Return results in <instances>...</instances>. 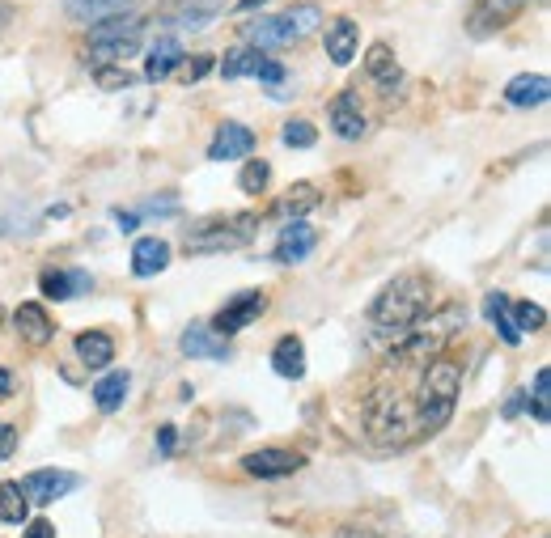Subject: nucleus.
<instances>
[{
    "label": "nucleus",
    "mask_w": 551,
    "mask_h": 538,
    "mask_svg": "<svg viewBox=\"0 0 551 538\" xmlns=\"http://www.w3.org/2000/svg\"><path fill=\"white\" fill-rule=\"evenodd\" d=\"M424 314H433V284H429V276H416V272L399 276L395 284H386V289L373 297V306H369L373 344L390 352Z\"/></svg>",
    "instance_id": "f257e3e1"
},
{
    "label": "nucleus",
    "mask_w": 551,
    "mask_h": 538,
    "mask_svg": "<svg viewBox=\"0 0 551 538\" xmlns=\"http://www.w3.org/2000/svg\"><path fill=\"white\" fill-rule=\"evenodd\" d=\"M420 369H424V378L416 386L412 428H416V437H429L437 428H446V420L454 416L462 369H458V361H450V356H433V361H424Z\"/></svg>",
    "instance_id": "f03ea898"
},
{
    "label": "nucleus",
    "mask_w": 551,
    "mask_h": 538,
    "mask_svg": "<svg viewBox=\"0 0 551 538\" xmlns=\"http://www.w3.org/2000/svg\"><path fill=\"white\" fill-rule=\"evenodd\" d=\"M140 39H145V22H140V17H106V22H94V30H90L85 60L94 68H115L136 56Z\"/></svg>",
    "instance_id": "7ed1b4c3"
},
{
    "label": "nucleus",
    "mask_w": 551,
    "mask_h": 538,
    "mask_svg": "<svg viewBox=\"0 0 551 538\" xmlns=\"http://www.w3.org/2000/svg\"><path fill=\"white\" fill-rule=\"evenodd\" d=\"M259 233L255 212H229V217H208L187 233V255H225V250L246 246Z\"/></svg>",
    "instance_id": "20e7f679"
},
{
    "label": "nucleus",
    "mask_w": 551,
    "mask_h": 538,
    "mask_svg": "<svg viewBox=\"0 0 551 538\" xmlns=\"http://www.w3.org/2000/svg\"><path fill=\"white\" fill-rule=\"evenodd\" d=\"M221 77H225V81L259 77L263 85H280L289 73H284L280 60L263 56V51H255V47H234V51H225V60H221Z\"/></svg>",
    "instance_id": "39448f33"
},
{
    "label": "nucleus",
    "mask_w": 551,
    "mask_h": 538,
    "mask_svg": "<svg viewBox=\"0 0 551 538\" xmlns=\"http://www.w3.org/2000/svg\"><path fill=\"white\" fill-rule=\"evenodd\" d=\"M229 0H162L157 9V22L162 26H179V30H200L212 17L225 13Z\"/></svg>",
    "instance_id": "423d86ee"
},
{
    "label": "nucleus",
    "mask_w": 551,
    "mask_h": 538,
    "mask_svg": "<svg viewBox=\"0 0 551 538\" xmlns=\"http://www.w3.org/2000/svg\"><path fill=\"white\" fill-rule=\"evenodd\" d=\"M263 310H268V293H259V289H251V293H238L234 301H225V310L212 318V331H217L221 339H229V335H238V331H246L255 318H263Z\"/></svg>",
    "instance_id": "0eeeda50"
},
{
    "label": "nucleus",
    "mask_w": 551,
    "mask_h": 538,
    "mask_svg": "<svg viewBox=\"0 0 551 538\" xmlns=\"http://www.w3.org/2000/svg\"><path fill=\"white\" fill-rule=\"evenodd\" d=\"M530 0H475V9H471V34H496V30H505L509 22H518V17L526 13Z\"/></svg>",
    "instance_id": "6e6552de"
},
{
    "label": "nucleus",
    "mask_w": 551,
    "mask_h": 538,
    "mask_svg": "<svg viewBox=\"0 0 551 538\" xmlns=\"http://www.w3.org/2000/svg\"><path fill=\"white\" fill-rule=\"evenodd\" d=\"M17 488H22V496L30 505H56L60 496H68L77 488V475L73 471H34L17 483Z\"/></svg>",
    "instance_id": "1a4fd4ad"
},
{
    "label": "nucleus",
    "mask_w": 551,
    "mask_h": 538,
    "mask_svg": "<svg viewBox=\"0 0 551 538\" xmlns=\"http://www.w3.org/2000/svg\"><path fill=\"white\" fill-rule=\"evenodd\" d=\"M39 289H43L47 301H68V297L90 293L94 289V276L81 272V267H43Z\"/></svg>",
    "instance_id": "9d476101"
},
{
    "label": "nucleus",
    "mask_w": 551,
    "mask_h": 538,
    "mask_svg": "<svg viewBox=\"0 0 551 538\" xmlns=\"http://www.w3.org/2000/svg\"><path fill=\"white\" fill-rule=\"evenodd\" d=\"M301 466H306V458L293 450H255L242 458V471L255 479H284V475H297Z\"/></svg>",
    "instance_id": "9b49d317"
},
{
    "label": "nucleus",
    "mask_w": 551,
    "mask_h": 538,
    "mask_svg": "<svg viewBox=\"0 0 551 538\" xmlns=\"http://www.w3.org/2000/svg\"><path fill=\"white\" fill-rule=\"evenodd\" d=\"M255 149V132L246 128V123H221L217 136H212V145H208V157L212 161H238Z\"/></svg>",
    "instance_id": "f8f14e48"
},
{
    "label": "nucleus",
    "mask_w": 551,
    "mask_h": 538,
    "mask_svg": "<svg viewBox=\"0 0 551 538\" xmlns=\"http://www.w3.org/2000/svg\"><path fill=\"white\" fill-rule=\"evenodd\" d=\"M314 242H318V233L306 225V221H289L280 229V242H276V250H272V259L276 263H301L314 250Z\"/></svg>",
    "instance_id": "ddd939ff"
},
{
    "label": "nucleus",
    "mask_w": 551,
    "mask_h": 538,
    "mask_svg": "<svg viewBox=\"0 0 551 538\" xmlns=\"http://www.w3.org/2000/svg\"><path fill=\"white\" fill-rule=\"evenodd\" d=\"M13 327L30 348H43L47 339L56 335V327H51V318H47V310L39 306V301H22V306L13 310Z\"/></svg>",
    "instance_id": "4468645a"
},
{
    "label": "nucleus",
    "mask_w": 551,
    "mask_h": 538,
    "mask_svg": "<svg viewBox=\"0 0 551 538\" xmlns=\"http://www.w3.org/2000/svg\"><path fill=\"white\" fill-rule=\"evenodd\" d=\"M323 43H327V56L331 64H352V56H357V43H361V30L352 17H335V22L323 30Z\"/></svg>",
    "instance_id": "2eb2a0df"
},
{
    "label": "nucleus",
    "mask_w": 551,
    "mask_h": 538,
    "mask_svg": "<svg viewBox=\"0 0 551 538\" xmlns=\"http://www.w3.org/2000/svg\"><path fill=\"white\" fill-rule=\"evenodd\" d=\"M170 267V242L166 238H140L132 246V272L140 280H149V276H162Z\"/></svg>",
    "instance_id": "dca6fc26"
},
{
    "label": "nucleus",
    "mask_w": 551,
    "mask_h": 538,
    "mask_svg": "<svg viewBox=\"0 0 551 538\" xmlns=\"http://www.w3.org/2000/svg\"><path fill=\"white\" fill-rule=\"evenodd\" d=\"M179 348L183 356H195V361H229V339H221L212 327H187Z\"/></svg>",
    "instance_id": "f3484780"
},
{
    "label": "nucleus",
    "mask_w": 551,
    "mask_h": 538,
    "mask_svg": "<svg viewBox=\"0 0 551 538\" xmlns=\"http://www.w3.org/2000/svg\"><path fill=\"white\" fill-rule=\"evenodd\" d=\"M318 204H323V191H318L314 183H293V187L276 200V217L289 225V221H301L306 212H314Z\"/></svg>",
    "instance_id": "a211bd4d"
},
{
    "label": "nucleus",
    "mask_w": 551,
    "mask_h": 538,
    "mask_svg": "<svg viewBox=\"0 0 551 538\" xmlns=\"http://www.w3.org/2000/svg\"><path fill=\"white\" fill-rule=\"evenodd\" d=\"M331 132L340 136V140H361L369 132V123H365L361 106H357V98H352V94H340V98L331 102Z\"/></svg>",
    "instance_id": "6ab92c4d"
},
{
    "label": "nucleus",
    "mask_w": 551,
    "mask_h": 538,
    "mask_svg": "<svg viewBox=\"0 0 551 538\" xmlns=\"http://www.w3.org/2000/svg\"><path fill=\"white\" fill-rule=\"evenodd\" d=\"M551 98V81L543 77V73H522V77H513L509 85H505V102L509 106H543Z\"/></svg>",
    "instance_id": "aec40b11"
},
{
    "label": "nucleus",
    "mask_w": 551,
    "mask_h": 538,
    "mask_svg": "<svg viewBox=\"0 0 551 538\" xmlns=\"http://www.w3.org/2000/svg\"><path fill=\"white\" fill-rule=\"evenodd\" d=\"M365 73L378 81L382 89H395V85L403 81V68H399V60H395V47H390V43H373V47L365 51Z\"/></svg>",
    "instance_id": "412c9836"
},
{
    "label": "nucleus",
    "mask_w": 551,
    "mask_h": 538,
    "mask_svg": "<svg viewBox=\"0 0 551 538\" xmlns=\"http://www.w3.org/2000/svg\"><path fill=\"white\" fill-rule=\"evenodd\" d=\"M276 26H280V34H284V43L306 39V34L323 30V9H318V5H293L289 13L276 17Z\"/></svg>",
    "instance_id": "4be33fe9"
},
{
    "label": "nucleus",
    "mask_w": 551,
    "mask_h": 538,
    "mask_svg": "<svg viewBox=\"0 0 551 538\" xmlns=\"http://www.w3.org/2000/svg\"><path fill=\"white\" fill-rule=\"evenodd\" d=\"M272 369L280 373V378H289V382L306 378V344H301L297 335H284L280 344L272 348Z\"/></svg>",
    "instance_id": "5701e85b"
},
{
    "label": "nucleus",
    "mask_w": 551,
    "mask_h": 538,
    "mask_svg": "<svg viewBox=\"0 0 551 538\" xmlns=\"http://www.w3.org/2000/svg\"><path fill=\"white\" fill-rule=\"evenodd\" d=\"M183 60H187V56H183L179 39H174V34H166V39H157V47L149 51V68H145V77H149V81H166V77L179 73V64H183Z\"/></svg>",
    "instance_id": "b1692460"
},
{
    "label": "nucleus",
    "mask_w": 551,
    "mask_h": 538,
    "mask_svg": "<svg viewBox=\"0 0 551 538\" xmlns=\"http://www.w3.org/2000/svg\"><path fill=\"white\" fill-rule=\"evenodd\" d=\"M77 356L85 369H106L115 361V339L106 331H81L77 335Z\"/></svg>",
    "instance_id": "393cba45"
},
{
    "label": "nucleus",
    "mask_w": 551,
    "mask_h": 538,
    "mask_svg": "<svg viewBox=\"0 0 551 538\" xmlns=\"http://www.w3.org/2000/svg\"><path fill=\"white\" fill-rule=\"evenodd\" d=\"M136 0H64V13L77 22H106V17H123Z\"/></svg>",
    "instance_id": "a878e982"
},
{
    "label": "nucleus",
    "mask_w": 551,
    "mask_h": 538,
    "mask_svg": "<svg viewBox=\"0 0 551 538\" xmlns=\"http://www.w3.org/2000/svg\"><path fill=\"white\" fill-rule=\"evenodd\" d=\"M128 386H132V378H128V369H115V373H106V378H98L94 382V403H98V411H119L123 407V399H128Z\"/></svg>",
    "instance_id": "bb28decb"
},
{
    "label": "nucleus",
    "mask_w": 551,
    "mask_h": 538,
    "mask_svg": "<svg viewBox=\"0 0 551 538\" xmlns=\"http://www.w3.org/2000/svg\"><path fill=\"white\" fill-rule=\"evenodd\" d=\"M484 310H488V318H492L496 335H501V344L518 348V344H522V335H518V327H513V314H509V297H505V293H488V297H484Z\"/></svg>",
    "instance_id": "cd10ccee"
},
{
    "label": "nucleus",
    "mask_w": 551,
    "mask_h": 538,
    "mask_svg": "<svg viewBox=\"0 0 551 538\" xmlns=\"http://www.w3.org/2000/svg\"><path fill=\"white\" fill-rule=\"evenodd\" d=\"M30 517V500L22 496V488H17L13 479L0 483V522H9V526H22Z\"/></svg>",
    "instance_id": "c85d7f7f"
},
{
    "label": "nucleus",
    "mask_w": 551,
    "mask_h": 538,
    "mask_svg": "<svg viewBox=\"0 0 551 538\" xmlns=\"http://www.w3.org/2000/svg\"><path fill=\"white\" fill-rule=\"evenodd\" d=\"M509 314H513V327H518L522 339L547 327V310L539 306V301H509Z\"/></svg>",
    "instance_id": "c756f323"
},
{
    "label": "nucleus",
    "mask_w": 551,
    "mask_h": 538,
    "mask_svg": "<svg viewBox=\"0 0 551 538\" xmlns=\"http://www.w3.org/2000/svg\"><path fill=\"white\" fill-rule=\"evenodd\" d=\"M268 183H272V166H268L263 157L246 161L242 174H238V187H242L246 195H263V191H268Z\"/></svg>",
    "instance_id": "7c9ffc66"
},
{
    "label": "nucleus",
    "mask_w": 551,
    "mask_h": 538,
    "mask_svg": "<svg viewBox=\"0 0 551 538\" xmlns=\"http://www.w3.org/2000/svg\"><path fill=\"white\" fill-rule=\"evenodd\" d=\"M246 39H251L255 51H263V47H280L284 34H280V26H276V17H259L255 26H246Z\"/></svg>",
    "instance_id": "2f4dec72"
},
{
    "label": "nucleus",
    "mask_w": 551,
    "mask_h": 538,
    "mask_svg": "<svg viewBox=\"0 0 551 538\" xmlns=\"http://www.w3.org/2000/svg\"><path fill=\"white\" fill-rule=\"evenodd\" d=\"M280 140H284L289 149H310L314 140H318V132H314L310 119H289V123L280 128Z\"/></svg>",
    "instance_id": "473e14b6"
},
{
    "label": "nucleus",
    "mask_w": 551,
    "mask_h": 538,
    "mask_svg": "<svg viewBox=\"0 0 551 538\" xmlns=\"http://www.w3.org/2000/svg\"><path fill=\"white\" fill-rule=\"evenodd\" d=\"M547 399H551V369H539V373H535V403H530V407H535V416H539L543 424L551 420Z\"/></svg>",
    "instance_id": "72a5a7b5"
},
{
    "label": "nucleus",
    "mask_w": 551,
    "mask_h": 538,
    "mask_svg": "<svg viewBox=\"0 0 551 538\" xmlns=\"http://www.w3.org/2000/svg\"><path fill=\"white\" fill-rule=\"evenodd\" d=\"M212 68H217V60H212V56H191V60L179 64V77H183L187 85H195V81H204Z\"/></svg>",
    "instance_id": "f704fd0d"
},
{
    "label": "nucleus",
    "mask_w": 551,
    "mask_h": 538,
    "mask_svg": "<svg viewBox=\"0 0 551 538\" xmlns=\"http://www.w3.org/2000/svg\"><path fill=\"white\" fill-rule=\"evenodd\" d=\"M98 85H102V89H128L132 77L123 73V68H98Z\"/></svg>",
    "instance_id": "c9c22d12"
},
{
    "label": "nucleus",
    "mask_w": 551,
    "mask_h": 538,
    "mask_svg": "<svg viewBox=\"0 0 551 538\" xmlns=\"http://www.w3.org/2000/svg\"><path fill=\"white\" fill-rule=\"evenodd\" d=\"M22 538H56V526L47 522V517H34V522H26V534Z\"/></svg>",
    "instance_id": "e433bc0d"
},
{
    "label": "nucleus",
    "mask_w": 551,
    "mask_h": 538,
    "mask_svg": "<svg viewBox=\"0 0 551 538\" xmlns=\"http://www.w3.org/2000/svg\"><path fill=\"white\" fill-rule=\"evenodd\" d=\"M17 450V428L13 424H0V462Z\"/></svg>",
    "instance_id": "4c0bfd02"
},
{
    "label": "nucleus",
    "mask_w": 551,
    "mask_h": 538,
    "mask_svg": "<svg viewBox=\"0 0 551 538\" xmlns=\"http://www.w3.org/2000/svg\"><path fill=\"white\" fill-rule=\"evenodd\" d=\"M174 437H179V428H174V424H162V433H157V450H162V454H174Z\"/></svg>",
    "instance_id": "58836bf2"
},
{
    "label": "nucleus",
    "mask_w": 551,
    "mask_h": 538,
    "mask_svg": "<svg viewBox=\"0 0 551 538\" xmlns=\"http://www.w3.org/2000/svg\"><path fill=\"white\" fill-rule=\"evenodd\" d=\"M9 394H13V373L0 365V399H9Z\"/></svg>",
    "instance_id": "ea45409f"
},
{
    "label": "nucleus",
    "mask_w": 551,
    "mask_h": 538,
    "mask_svg": "<svg viewBox=\"0 0 551 538\" xmlns=\"http://www.w3.org/2000/svg\"><path fill=\"white\" fill-rule=\"evenodd\" d=\"M522 407H526V394H513V399L505 403V416H518Z\"/></svg>",
    "instance_id": "a19ab883"
},
{
    "label": "nucleus",
    "mask_w": 551,
    "mask_h": 538,
    "mask_svg": "<svg viewBox=\"0 0 551 538\" xmlns=\"http://www.w3.org/2000/svg\"><path fill=\"white\" fill-rule=\"evenodd\" d=\"M115 221H119L123 229H136V221H140V217H136V212H123V208H119V212H115Z\"/></svg>",
    "instance_id": "79ce46f5"
},
{
    "label": "nucleus",
    "mask_w": 551,
    "mask_h": 538,
    "mask_svg": "<svg viewBox=\"0 0 551 538\" xmlns=\"http://www.w3.org/2000/svg\"><path fill=\"white\" fill-rule=\"evenodd\" d=\"M259 5H268V0H238V9L246 13V9H259Z\"/></svg>",
    "instance_id": "37998d69"
},
{
    "label": "nucleus",
    "mask_w": 551,
    "mask_h": 538,
    "mask_svg": "<svg viewBox=\"0 0 551 538\" xmlns=\"http://www.w3.org/2000/svg\"><path fill=\"white\" fill-rule=\"evenodd\" d=\"M5 22H9V9H5V5H0V26H5Z\"/></svg>",
    "instance_id": "c03bdc74"
},
{
    "label": "nucleus",
    "mask_w": 551,
    "mask_h": 538,
    "mask_svg": "<svg viewBox=\"0 0 551 538\" xmlns=\"http://www.w3.org/2000/svg\"><path fill=\"white\" fill-rule=\"evenodd\" d=\"M0 318H5V310H0Z\"/></svg>",
    "instance_id": "a18cd8bd"
}]
</instances>
